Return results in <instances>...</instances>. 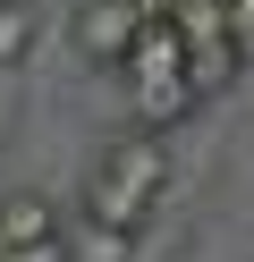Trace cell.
Wrapping results in <instances>:
<instances>
[{
    "instance_id": "2",
    "label": "cell",
    "mask_w": 254,
    "mask_h": 262,
    "mask_svg": "<svg viewBox=\"0 0 254 262\" xmlns=\"http://www.w3.org/2000/svg\"><path fill=\"white\" fill-rule=\"evenodd\" d=\"M119 76H127V102H135V127H144V136H161V127H178L186 110H195L186 42H178V26H169V17H144V26H135Z\"/></svg>"
},
{
    "instance_id": "9",
    "label": "cell",
    "mask_w": 254,
    "mask_h": 262,
    "mask_svg": "<svg viewBox=\"0 0 254 262\" xmlns=\"http://www.w3.org/2000/svg\"><path fill=\"white\" fill-rule=\"evenodd\" d=\"M135 9H144V17H169V9H178V0H135Z\"/></svg>"
},
{
    "instance_id": "10",
    "label": "cell",
    "mask_w": 254,
    "mask_h": 262,
    "mask_svg": "<svg viewBox=\"0 0 254 262\" xmlns=\"http://www.w3.org/2000/svg\"><path fill=\"white\" fill-rule=\"evenodd\" d=\"M0 9H26V0H0Z\"/></svg>"
},
{
    "instance_id": "8",
    "label": "cell",
    "mask_w": 254,
    "mask_h": 262,
    "mask_svg": "<svg viewBox=\"0 0 254 262\" xmlns=\"http://www.w3.org/2000/svg\"><path fill=\"white\" fill-rule=\"evenodd\" d=\"M220 9H229V26H246V17H254V0H220Z\"/></svg>"
},
{
    "instance_id": "6",
    "label": "cell",
    "mask_w": 254,
    "mask_h": 262,
    "mask_svg": "<svg viewBox=\"0 0 254 262\" xmlns=\"http://www.w3.org/2000/svg\"><path fill=\"white\" fill-rule=\"evenodd\" d=\"M0 262H68V237H51V245H0Z\"/></svg>"
},
{
    "instance_id": "3",
    "label": "cell",
    "mask_w": 254,
    "mask_h": 262,
    "mask_svg": "<svg viewBox=\"0 0 254 262\" xmlns=\"http://www.w3.org/2000/svg\"><path fill=\"white\" fill-rule=\"evenodd\" d=\"M135 26H144L135 0H85V9H76V51L93 59V68H119L127 42H135Z\"/></svg>"
},
{
    "instance_id": "1",
    "label": "cell",
    "mask_w": 254,
    "mask_h": 262,
    "mask_svg": "<svg viewBox=\"0 0 254 262\" xmlns=\"http://www.w3.org/2000/svg\"><path fill=\"white\" fill-rule=\"evenodd\" d=\"M161 186H169V152H161V136L127 127L119 144H102V152H93L85 194H76V220L102 228V237H135V228L152 220V203H161Z\"/></svg>"
},
{
    "instance_id": "5",
    "label": "cell",
    "mask_w": 254,
    "mask_h": 262,
    "mask_svg": "<svg viewBox=\"0 0 254 262\" xmlns=\"http://www.w3.org/2000/svg\"><path fill=\"white\" fill-rule=\"evenodd\" d=\"M26 51H34V9H0V68H17Z\"/></svg>"
},
{
    "instance_id": "7",
    "label": "cell",
    "mask_w": 254,
    "mask_h": 262,
    "mask_svg": "<svg viewBox=\"0 0 254 262\" xmlns=\"http://www.w3.org/2000/svg\"><path fill=\"white\" fill-rule=\"evenodd\" d=\"M229 42H237V68H254V17H246V26H229Z\"/></svg>"
},
{
    "instance_id": "4",
    "label": "cell",
    "mask_w": 254,
    "mask_h": 262,
    "mask_svg": "<svg viewBox=\"0 0 254 262\" xmlns=\"http://www.w3.org/2000/svg\"><path fill=\"white\" fill-rule=\"evenodd\" d=\"M60 237V203L43 186H9L0 194V245H51Z\"/></svg>"
}]
</instances>
